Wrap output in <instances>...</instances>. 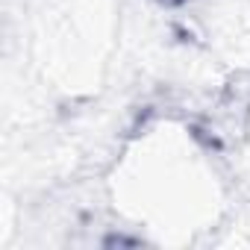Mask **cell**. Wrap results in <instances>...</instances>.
<instances>
[{"instance_id": "1", "label": "cell", "mask_w": 250, "mask_h": 250, "mask_svg": "<svg viewBox=\"0 0 250 250\" xmlns=\"http://www.w3.org/2000/svg\"><path fill=\"white\" fill-rule=\"evenodd\" d=\"M168 3H180V0H168Z\"/></svg>"}]
</instances>
